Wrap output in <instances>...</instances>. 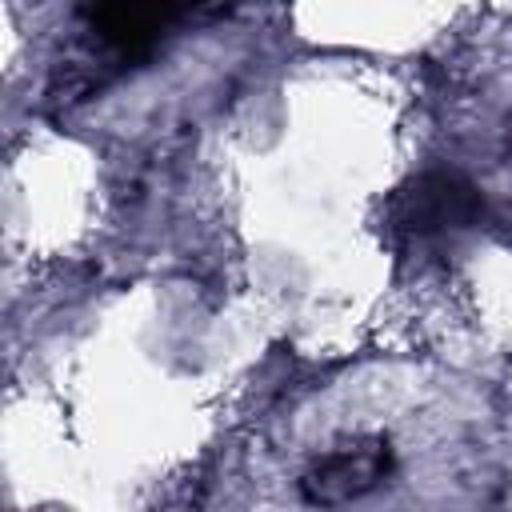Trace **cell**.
Masks as SVG:
<instances>
[{"label": "cell", "instance_id": "1", "mask_svg": "<svg viewBox=\"0 0 512 512\" xmlns=\"http://www.w3.org/2000/svg\"><path fill=\"white\" fill-rule=\"evenodd\" d=\"M476 216H480V196L472 184H464L452 172H428L396 200L392 220L404 236H440L476 224Z\"/></svg>", "mask_w": 512, "mask_h": 512}, {"label": "cell", "instance_id": "2", "mask_svg": "<svg viewBox=\"0 0 512 512\" xmlns=\"http://www.w3.org/2000/svg\"><path fill=\"white\" fill-rule=\"evenodd\" d=\"M384 472H388V452L380 444H372V448H344V452L324 456L308 472L304 496L312 504H340V500H352V496L368 492Z\"/></svg>", "mask_w": 512, "mask_h": 512}]
</instances>
